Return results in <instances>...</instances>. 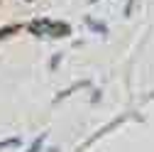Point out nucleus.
<instances>
[{
    "mask_svg": "<svg viewBox=\"0 0 154 152\" xmlns=\"http://www.w3.org/2000/svg\"><path fill=\"white\" fill-rule=\"evenodd\" d=\"M32 32L34 34H47V37H64V34H69V27L61 25V22H44V20H39V22L32 25Z\"/></svg>",
    "mask_w": 154,
    "mask_h": 152,
    "instance_id": "f257e3e1",
    "label": "nucleus"
}]
</instances>
